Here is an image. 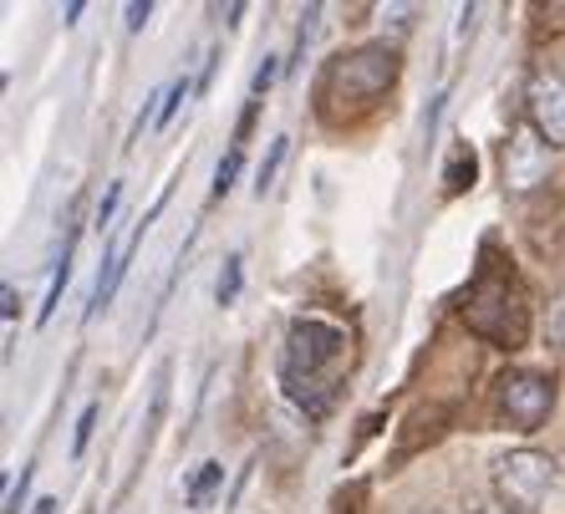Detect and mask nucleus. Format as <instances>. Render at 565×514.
<instances>
[{"instance_id": "nucleus-1", "label": "nucleus", "mask_w": 565, "mask_h": 514, "mask_svg": "<svg viewBox=\"0 0 565 514\" xmlns=\"http://www.w3.org/2000/svg\"><path fill=\"white\" fill-rule=\"evenodd\" d=\"M342 372H347V336L327 321H296L286 336V352H280V383L286 393L301 403L306 413H321L331 408V397L342 387Z\"/></svg>"}, {"instance_id": "nucleus-2", "label": "nucleus", "mask_w": 565, "mask_h": 514, "mask_svg": "<svg viewBox=\"0 0 565 514\" xmlns=\"http://www.w3.org/2000/svg\"><path fill=\"white\" fill-rule=\"evenodd\" d=\"M397 77V52L393 46H362V52H342L331 56L327 72H321V113L331 122L337 118H356V113H367L377 97H387Z\"/></svg>"}, {"instance_id": "nucleus-3", "label": "nucleus", "mask_w": 565, "mask_h": 514, "mask_svg": "<svg viewBox=\"0 0 565 514\" xmlns=\"http://www.w3.org/2000/svg\"><path fill=\"white\" fill-rule=\"evenodd\" d=\"M555 489V459L535 449H514L494 463V494L510 514H535Z\"/></svg>"}, {"instance_id": "nucleus-4", "label": "nucleus", "mask_w": 565, "mask_h": 514, "mask_svg": "<svg viewBox=\"0 0 565 514\" xmlns=\"http://www.w3.org/2000/svg\"><path fill=\"white\" fill-rule=\"evenodd\" d=\"M555 408V377L545 372H525V367H510L494 387V413L504 418V428H520V433H535L545 428Z\"/></svg>"}, {"instance_id": "nucleus-5", "label": "nucleus", "mask_w": 565, "mask_h": 514, "mask_svg": "<svg viewBox=\"0 0 565 514\" xmlns=\"http://www.w3.org/2000/svg\"><path fill=\"white\" fill-rule=\"evenodd\" d=\"M525 113H530V128H535L545 143L565 148V72H535V77H530Z\"/></svg>"}, {"instance_id": "nucleus-6", "label": "nucleus", "mask_w": 565, "mask_h": 514, "mask_svg": "<svg viewBox=\"0 0 565 514\" xmlns=\"http://www.w3.org/2000/svg\"><path fill=\"white\" fill-rule=\"evenodd\" d=\"M545 138L530 122L510 128V148H504V184L510 189H530L535 179H545Z\"/></svg>"}, {"instance_id": "nucleus-7", "label": "nucleus", "mask_w": 565, "mask_h": 514, "mask_svg": "<svg viewBox=\"0 0 565 514\" xmlns=\"http://www.w3.org/2000/svg\"><path fill=\"white\" fill-rule=\"evenodd\" d=\"M463 184H473V153L469 143L454 148V159H448V194H459Z\"/></svg>"}, {"instance_id": "nucleus-8", "label": "nucleus", "mask_w": 565, "mask_h": 514, "mask_svg": "<svg viewBox=\"0 0 565 514\" xmlns=\"http://www.w3.org/2000/svg\"><path fill=\"white\" fill-rule=\"evenodd\" d=\"M220 479H224V463H204V469H199V474L189 479V500L204 504V500L214 494V489H220Z\"/></svg>"}, {"instance_id": "nucleus-9", "label": "nucleus", "mask_w": 565, "mask_h": 514, "mask_svg": "<svg viewBox=\"0 0 565 514\" xmlns=\"http://www.w3.org/2000/svg\"><path fill=\"white\" fill-rule=\"evenodd\" d=\"M239 163H245V143H235V148H230V159H220V173H214V194H230Z\"/></svg>"}, {"instance_id": "nucleus-10", "label": "nucleus", "mask_w": 565, "mask_h": 514, "mask_svg": "<svg viewBox=\"0 0 565 514\" xmlns=\"http://www.w3.org/2000/svg\"><path fill=\"white\" fill-rule=\"evenodd\" d=\"M280 159H286V138H276V143H270V159L260 163V173H255V189H270V179H276V169H280Z\"/></svg>"}, {"instance_id": "nucleus-11", "label": "nucleus", "mask_w": 565, "mask_h": 514, "mask_svg": "<svg viewBox=\"0 0 565 514\" xmlns=\"http://www.w3.org/2000/svg\"><path fill=\"white\" fill-rule=\"evenodd\" d=\"M189 93V77H173V87L163 93V107H158V122H169L173 113H179V97Z\"/></svg>"}, {"instance_id": "nucleus-12", "label": "nucleus", "mask_w": 565, "mask_h": 514, "mask_svg": "<svg viewBox=\"0 0 565 514\" xmlns=\"http://www.w3.org/2000/svg\"><path fill=\"white\" fill-rule=\"evenodd\" d=\"M235 290H239V255H230V270L220 276V306L235 301Z\"/></svg>"}, {"instance_id": "nucleus-13", "label": "nucleus", "mask_w": 565, "mask_h": 514, "mask_svg": "<svg viewBox=\"0 0 565 514\" xmlns=\"http://www.w3.org/2000/svg\"><path fill=\"white\" fill-rule=\"evenodd\" d=\"M118 199H122V184H113V189H107V199H103V204H97V225H113V210H118Z\"/></svg>"}, {"instance_id": "nucleus-14", "label": "nucleus", "mask_w": 565, "mask_h": 514, "mask_svg": "<svg viewBox=\"0 0 565 514\" xmlns=\"http://www.w3.org/2000/svg\"><path fill=\"white\" fill-rule=\"evenodd\" d=\"M270 82H276V56H265V66L255 72V103H260V97L270 93Z\"/></svg>"}, {"instance_id": "nucleus-15", "label": "nucleus", "mask_w": 565, "mask_h": 514, "mask_svg": "<svg viewBox=\"0 0 565 514\" xmlns=\"http://www.w3.org/2000/svg\"><path fill=\"white\" fill-rule=\"evenodd\" d=\"M36 469H21V484H11V500H6V514H21V500H26V484Z\"/></svg>"}, {"instance_id": "nucleus-16", "label": "nucleus", "mask_w": 565, "mask_h": 514, "mask_svg": "<svg viewBox=\"0 0 565 514\" xmlns=\"http://www.w3.org/2000/svg\"><path fill=\"white\" fill-rule=\"evenodd\" d=\"M551 336L565 346V290L555 296V306H551Z\"/></svg>"}, {"instance_id": "nucleus-17", "label": "nucleus", "mask_w": 565, "mask_h": 514, "mask_svg": "<svg viewBox=\"0 0 565 514\" xmlns=\"http://www.w3.org/2000/svg\"><path fill=\"white\" fill-rule=\"evenodd\" d=\"M93 422H97V403H93V408H87V413H82V422H77V443H72V449H87V438H93Z\"/></svg>"}, {"instance_id": "nucleus-18", "label": "nucleus", "mask_w": 565, "mask_h": 514, "mask_svg": "<svg viewBox=\"0 0 565 514\" xmlns=\"http://www.w3.org/2000/svg\"><path fill=\"white\" fill-rule=\"evenodd\" d=\"M143 21H148V6H128V26L138 31V26H143Z\"/></svg>"}, {"instance_id": "nucleus-19", "label": "nucleus", "mask_w": 565, "mask_h": 514, "mask_svg": "<svg viewBox=\"0 0 565 514\" xmlns=\"http://www.w3.org/2000/svg\"><path fill=\"white\" fill-rule=\"evenodd\" d=\"M413 514H438V510H413Z\"/></svg>"}]
</instances>
